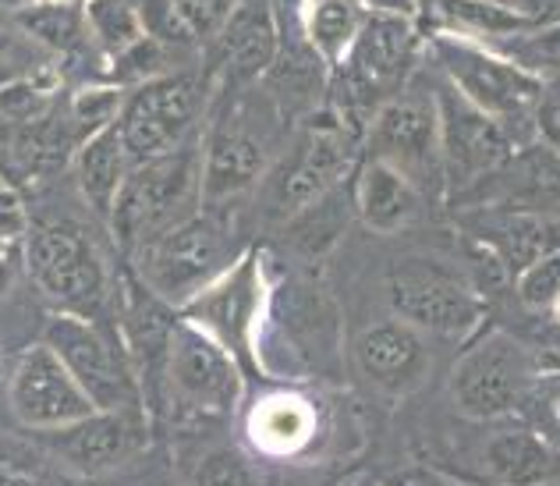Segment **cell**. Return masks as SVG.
<instances>
[{"label":"cell","instance_id":"6da1fadb","mask_svg":"<svg viewBox=\"0 0 560 486\" xmlns=\"http://www.w3.org/2000/svg\"><path fill=\"white\" fill-rule=\"evenodd\" d=\"M359 150V121H351L345 111H313L305 125V136L291 150L273 160L256 185V206L262 224L280 228L305 210L308 202L327 196L330 188L345 182Z\"/></svg>","mask_w":560,"mask_h":486},{"label":"cell","instance_id":"7a4b0ae2","mask_svg":"<svg viewBox=\"0 0 560 486\" xmlns=\"http://www.w3.org/2000/svg\"><path fill=\"white\" fill-rule=\"evenodd\" d=\"M436 68L454 90L471 100L482 114H490L514 139L533 136L539 125L547 85L536 76H528L522 65H514L508 54L482 47L479 39H468L458 33H440L430 39Z\"/></svg>","mask_w":560,"mask_h":486},{"label":"cell","instance_id":"3957f363","mask_svg":"<svg viewBox=\"0 0 560 486\" xmlns=\"http://www.w3.org/2000/svg\"><path fill=\"white\" fill-rule=\"evenodd\" d=\"M202 210L199 196V146L136 160L107 210L114 245L131 256L153 234Z\"/></svg>","mask_w":560,"mask_h":486},{"label":"cell","instance_id":"277c9868","mask_svg":"<svg viewBox=\"0 0 560 486\" xmlns=\"http://www.w3.org/2000/svg\"><path fill=\"white\" fill-rule=\"evenodd\" d=\"M234 259H238V242L224 213L199 210L142 242L131 253V267L156 299L182 309Z\"/></svg>","mask_w":560,"mask_h":486},{"label":"cell","instance_id":"5b68a950","mask_svg":"<svg viewBox=\"0 0 560 486\" xmlns=\"http://www.w3.org/2000/svg\"><path fill=\"white\" fill-rule=\"evenodd\" d=\"M22 256L36 288L65 313L100 320L114 305V281L96 242L68 220L28 224Z\"/></svg>","mask_w":560,"mask_h":486},{"label":"cell","instance_id":"8992f818","mask_svg":"<svg viewBox=\"0 0 560 486\" xmlns=\"http://www.w3.org/2000/svg\"><path fill=\"white\" fill-rule=\"evenodd\" d=\"M422 50V33L411 14L394 11H365L359 36L345 54V61L334 71H341L345 111L351 121H370L380 103H387L397 90H405L416 76Z\"/></svg>","mask_w":560,"mask_h":486},{"label":"cell","instance_id":"52a82bcc","mask_svg":"<svg viewBox=\"0 0 560 486\" xmlns=\"http://www.w3.org/2000/svg\"><path fill=\"white\" fill-rule=\"evenodd\" d=\"M43 342L54 348V356L75 377V384L85 391L93 408L145 412L142 384L125 337L103 331L100 320L57 309L47 320V327H43Z\"/></svg>","mask_w":560,"mask_h":486},{"label":"cell","instance_id":"ba28073f","mask_svg":"<svg viewBox=\"0 0 560 486\" xmlns=\"http://www.w3.org/2000/svg\"><path fill=\"white\" fill-rule=\"evenodd\" d=\"M362 142L365 157L401 171L422 196H447L433 85H416L408 79L405 90L373 111Z\"/></svg>","mask_w":560,"mask_h":486},{"label":"cell","instance_id":"9c48e42d","mask_svg":"<svg viewBox=\"0 0 560 486\" xmlns=\"http://www.w3.org/2000/svg\"><path fill=\"white\" fill-rule=\"evenodd\" d=\"M277 342V359L267 362V373L280 377H308L327 370L337 356V305L327 291L313 281H288L267 291L256 345Z\"/></svg>","mask_w":560,"mask_h":486},{"label":"cell","instance_id":"30bf717a","mask_svg":"<svg viewBox=\"0 0 560 486\" xmlns=\"http://www.w3.org/2000/svg\"><path fill=\"white\" fill-rule=\"evenodd\" d=\"M213 82L191 68L167 71L142 85L125 90L117 131L136 160L171 153L188 146V136L199 128L206 107H210Z\"/></svg>","mask_w":560,"mask_h":486},{"label":"cell","instance_id":"8fae6325","mask_svg":"<svg viewBox=\"0 0 560 486\" xmlns=\"http://www.w3.org/2000/svg\"><path fill=\"white\" fill-rule=\"evenodd\" d=\"M270 164V125H262V111L234 103L224 117H217L210 136L199 146L202 210L228 213L234 202L256 193Z\"/></svg>","mask_w":560,"mask_h":486},{"label":"cell","instance_id":"7c38bea8","mask_svg":"<svg viewBox=\"0 0 560 486\" xmlns=\"http://www.w3.org/2000/svg\"><path fill=\"white\" fill-rule=\"evenodd\" d=\"M245 380L242 366L231 351L213 342L210 334L191 327L188 320H174L167 362H164V394L185 416H231L242 402Z\"/></svg>","mask_w":560,"mask_h":486},{"label":"cell","instance_id":"4fadbf2b","mask_svg":"<svg viewBox=\"0 0 560 486\" xmlns=\"http://www.w3.org/2000/svg\"><path fill=\"white\" fill-rule=\"evenodd\" d=\"M267 291L270 281L267 270H262L259 248H245L199 294H191L178 309V316L210 334L234 359H253L256 331L262 309H267Z\"/></svg>","mask_w":560,"mask_h":486},{"label":"cell","instance_id":"5bb4252c","mask_svg":"<svg viewBox=\"0 0 560 486\" xmlns=\"http://www.w3.org/2000/svg\"><path fill=\"white\" fill-rule=\"evenodd\" d=\"M387 302L397 320L447 342H465L482 323L479 294L433 259L397 263L387 274Z\"/></svg>","mask_w":560,"mask_h":486},{"label":"cell","instance_id":"9a60e30c","mask_svg":"<svg viewBox=\"0 0 560 486\" xmlns=\"http://www.w3.org/2000/svg\"><path fill=\"white\" fill-rule=\"evenodd\" d=\"M436 117H440V157H444V185L447 193H465L479 185L486 174L508 164L514 142L490 114L465 100L444 79L433 85Z\"/></svg>","mask_w":560,"mask_h":486},{"label":"cell","instance_id":"2e32d148","mask_svg":"<svg viewBox=\"0 0 560 486\" xmlns=\"http://www.w3.org/2000/svg\"><path fill=\"white\" fill-rule=\"evenodd\" d=\"M39 444L47 448L68 473L82 479H100L117 473L150 444V423L145 412H103L71 419L54 430H36Z\"/></svg>","mask_w":560,"mask_h":486},{"label":"cell","instance_id":"e0dca14e","mask_svg":"<svg viewBox=\"0 0 560 486\" xmlns=\"http://www.w3.org/2000/svg\"><path fill=\"white\" fill-rule=\"evenodd\" d=\"M533 356L511 334H490L471 345L451 373L454 408L468 419H500L522 402L533 377Z\"/></svg>","mask_w":560,"mask_h":486},{"label":"cell","instance_id":"ac0fdd59","mask_svg":"<svg viewBox=\"0 0 560 486\" xmlns=\"http://www.w3.org/2000/svg\"><path fill=\"white\" fill-rule=\"evenodd\" d=\"M8 402L14 419L25 430H54L71 419H82L93 412V402L75 384V377L65 370V362L54 356L47 342L28 345L11 370Z\"/></svg>","mask_w":560,"mask_h":486},{"label":"cell","instance_id":"d6986e66","mask_svg":"<svg viewBox=\"0 0 560 486\" xmlns=\"http://www.w3.org/2000/svg\"><path fill=\"white\" fill-rule=\"evenodd\" d=\"M355 366L376 391L405 397L430 373V345L405 320H376L355 337Z\"/></svg>","mask_w":560,"mask_h":486},{"label":"cell","instance_id":"ffe728a7","mask_svg":"<svg viewBox=\"0 0 560 486\" xmlns=\"http://www.w3.org/2000/svg\"><path fill=\"white\" fill-rule=\"evenodd\" d=\"M280 11L277 0H238L228 14L224 28L210 39L220 50V71L228 82H259L270 71L273 57L280 50Z\"/></svg>","mask_w":560,"mask_h":486},{"label":"cell","instance_id":"44dd1931","mask_svg":"<svg viewBox=\"0 0 560 486\" xmlns=\"http://www.w3.org/2000/svg\"><path fill=\"white\" fill-rule=\"evenodd\" d=\"M351 210L370 231L397 234L419 217L422 193L401 171H394L383 160L365 157V164L355 174V188H351Z\"/></svg>","mask_w":560,"mask_h":486},{"label":"cell","instance_id":"7402d4cb","mask_svg":"<svg viewBox=\"0 0 560 486\" xmlns=\"http://www.w3.org/2000/svg\"><path fill=\"white\" fill-rule=\"evenodd\" d=\"M316 437V408L294 391H277L259 397L248 408L245 419V440L248 448L270 459H291L308 448V440Z\"/></svg>","mask_w":560,"mask_h":486},{"label":"cell","instance_id":"603a6c76","mask_svg":"<svg viewBox=\"0 0 560 486\" xmlns=\"http://www.w3.org/2000/svg\"><path fill=\"white\" fill-rule=\"evenodd\" d=\"M68 164H71V174H75V188L82 202L90 206L96 217H107L117 188H121L131 164H136V157L128 153V146L114 121L107 128L93 131L90 139H82Z\"/></svg>","mask_w":560,"mask_h":486},{"label":"cell","instance_id":"cb8c5ba5","mask_svg":"<svg viewBox=\"0 0 560 486\" xmlns=\"http://www.w3.org/2000/svg\"><path fill=\"white\" fill-rule=\"evenodd\" d=\"M14 28L39 50L54 54L57 61L93 47L90 28H85V8L68 4V0H33L14 11Z\"/></svg>","mask_w":560,"mask_h":486},{"label":"cell","instance_id":"d4e9b609","mask_svg":"<svg viewBox=\"0 0 560 486\" xmlns=\"http://www.w3.org/2000/svg\"><path fill=\"white\" fill-rule=\"evenodd\" d=\"M365 8L359 0H302L294 22L302 28V39L313 47L330 71L345 61L351 43L359 36Z\"/></svg>","mask_w":560,"mask_h":486},{"label":"cell","instance_id":"484cf974","mask_svg":"<svg viewBox=\"0 0 560 486\" xmlns=\"http://www.w3.org/2000/svg\"><path fill=\"white\" fill-rule=\"evenodd\" d=\"M436 19L444 33H458L479 43H500L536 25V14L500 4V0H436Z\"/></svg>","mask_w":560,"mask_h":486},{"label":"cell","instance_id":"4316f807","mask_svg":"<svg viewBox=\"0 0 560 486\" xmlns=\"http://www.w3.org/2000/svg\"><path fill=\"white\" fill-rule=\"evenodd\" d=\"M482 468L497 483H542L550 476V448L533 430H497L482 448Z\"/></svg>","mask_w":560,"mask_h":486},{"label":"cell","instance_id":"83f0119b","mask_svg":"<svg viewBox=\"0 0 560 486\" xmlns=\"http://www.w3.org/2000/svg\"><path fill=\"white\" fill-rule=\"evenodd\" d=\"M351 213H355L351 210V202H341L337 199V188H330L327 196L308 202L305 210H299L288 224H280V228H284V239L291 242L294 253L313 259V256L330 253V248L337 245V239H341L345 228H348Z\"/></svg>","mask_w":560,"mask_h":486},{"label":"cell","instance_id":"f1b7e54d","mask_svg":"<svg viewBox=\"0 0 560 486\" xmlns=\"http://www.w3.org/2000/svg\"><path fill=\"white\" fill-rule=\"evenodd\" d=\"M61 71L54 65L50 68H39L33 65L22 76H14L11 82L0 85V121L4 125H28L36 117L47 114L57 96H61Z\"/></svg>","mask_w":560,"mask_h":486},{"label":"cell","instance_id":"f546056e","mask_svg":"<svg viewBox=\"0 0 560 486\" xmlns=\"http://www.w3.org/2000/svg\"><path fill=\"white\" fill-rule=\"evenodd\" d=\"M82 8H85V28H90L93 47L107 65L117 54H125L131 43H139L145 36L139 0H85Z\"/></svg>","mask_w":560,"mask_h":486},{"label":"cell","instance_id":"4dcf8cb0","mask_svg":"<svg viewBox=\"0 0 560 486\" xmlns=\"http://www.w3.org/2000/svg\"><path fill=\"white\" fill-rule=\"evenodd\" d=\"M500 54H508L514 65H522L547 90H560V22L533 25L525 33L500 39Z\"/></svg>","mask_w":560,"mask_h":486},{"label":"cell","instance_id":"1f68e13d","mask_svg":"<svg viewBox=\"0 0 560 486\" xmlns=\"http://www.w3.org/2000/svg\"><path fill=\"white\" fill-rule=\"evenodd\" d=\"M125 103V85L107 82V79H93V82H79L75 93L65 100L71 125H75L79 139H90L93 131L107 128L117 121Z\"/></svg>","mask_w":560,"mask_h":486},{"label":"cell","instance_id":"d6a6232c","mask_svg":"<svg viewBox=\"0 0 560 486\" xmlns=\"http://www.w3.org/2000/svg\"><path fill=\"white\" fill-rule=\"evenodd\" d=\"M518 299L522 305L536 309H553L560 299V248H547V253L533 256L518 274Z\"/></svg>","mask_w":560,"mask_h":486},{"label":"cell","instance_id":"836d02e7","mask_svg":"<svg viewBox=\"0 0 560 486\" xmlns=\"http://www.w3.org/2000/svg\"><path fill=\"white\" fill-rule=\"evenodd\" d=\"M139 14H142V33L145 36L167 43V47H174V50L199 47L188 22L182 19V11L174 8V0H139Z\"/></svg>","mask_w":560,"mask_h":486},{"label":"cell","instance_id":"e575fe53","mask_svg":"<svg viewBox=\"0 0 560 486\" xmlns=\"http://www.w3.org/2000/svg\"><path fill=\"white\" fill-rule=\"evenodd\" d=\"M191 483H259V473L248 462L242 448H213L202 454V462L191 468Z\"/></svg>","mask_w":560,"mask_h":486},{"label":"cell","instance_id":"d590c367","mask_svg":"<svg viewBox=\"0 0 560 486\" xmlns=\"http://www.w3.org/2000/svg\"><path fill=\"white\" fill-rule=\"evenodd\" d=\"M238 0H174V8L182 11L196 43H210L220 28H224L228 14L234 11Z\"/></svg>","mask_w":560,"mask_h":486},{"label":"cell","instance_id":"8d00e7d4","mask_svg":"<svg viewBox=\"0 0 560 486\" xmlns=\"http://www.w3.org/2000/svg\"><path fill=\"white\" fill-rule=\"evenodd\" d=\"M25 267V256H22V242H0V294H8L14 277Z\"/></svg>","mask_w":560,"mask_h":486},{"label":"cell","instance_id":"74e56055","mask_svg":"<svg viewBox=\"0 0 560 486\" xmlns=\"http://www.w3.org/2000/svg\"><path fill=\"white\" fill-rule=\"evenodd\" d=\"M365 11H394V14H411L419 19V0H359Z\"/></svg>","mask_w":560,"mask_h":486},{"label":"cell","instance_id":"f35d334b","mask_svg":"<svg viewBox=\"0 0 560 486\" xmlns=\"http://www.w3.org/2000/svg\"><path fill=\"white\" fill-rule=\"evenodd\" d=\"M394 483H444L436 473H425V468H405V473H397Z\"/></svg>","mask_w":560,"mask_h":486},{"label":"cell","instance_id":"ab89813d","mask_svg":"<svg viewBox=\"0 0 560 486\" xmlns=\"http://www.w3.org/2000/svg\"><path fill=\"white\" fill-rule=\"evenodd\" d=\"M11 483H33V479H28L25 473H19V468L0 462V486H11Z\"/></svg>","mask_w":560,"mask_h":486},{"label":"cell","instance_id":"60d3db41","mask_svg":"<svg viewBox=\"0 0 560 486\" xmlns=\"http://www.w3.org/2000/svg\"><path fill=\"white\" fill-rule=\"evenodd\" d=\"M280 4V11L288 14V19H294V14H299V8H302V0H277Z\"/></svg>","mask_w":560,"mask_h":486},{"label":"cell","instance_id":"b9f144b4","mask_svg":"<svg viewBox=\"0 0 560 486\" xmlns=\"http://www.w3.org/2000/svg\"><path fill=\"white\" fill-rule=\"evenodd\" d=\"M25 4H33V0H0V11H19V8H25Z\"/></svg>","mask_w":560,"mask_h":486},{"label":"cell","instance_id":"7bdbcfd3","mask_svg":"<svg viewBox=\"0 0 560 486\" xmlns=\"http://www.w3.org/2000/svg\"><path fill=\"white\" fill-rule=\"evenodd\" d=\"M553 313H557V320H560V299H557V305H553Z\"/></svg>","mask_w":560,"mask_h":486},{"label":"cell","instance_id":"ee69618b","mask_svg":"<svg viewBox=\"0 0 560 486\" xmlns=\"http://www.w3.org/2000/svg\"><path fill=\"white\" fill-rule=\"evenodd\" d=\"M68 4H85V0H68Z\"/></svg>","mask_w":560,"mask_h":486},{"label":"cell","instance_id":"f6af8a7d","mask_svg":"<svg viewBox=\"0 0 560 486\" xmlns=\"http://www.w3.org/2000/svg\"><path fill=\"white\" fill-rule=\"evenodd\" d=\"M0 188H4V182H0Z\"/></svg>","mask_w":560,"mask_h":486}]
</instances>
